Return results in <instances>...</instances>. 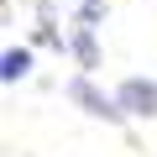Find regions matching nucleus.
<instances>
[{
    "mask_svg": "<svg viewBox=\"0 0 157 157\" xmlns=\"http://www.w3.org/2000/svg\"><path fill=\"white\" fill-rule=\"evenodd\" d=\"M115 100H121L126 115H157V84L152 78H126L115 89Z\"/></svg>",
    "mask_w": 157,
    "mask_h": 157,
    "instance_id": "f257e3e1",
    "label": "nucleus"
},
{
    "mask_svg": "<svg viewBox=\"0 0 157 157\" xmlns=\"http://www.w3.org/2000/svg\"><path fill=\"white\" fill-rule=\"evenodd\" d=\"M68 94L78 100V105H84L89 115H100V121H121L126 110H121V100H110V94H100L94 84H89V78H73V84H68Z\"/></svg>",
    "mask_w": 157,
    "mask_h": 157,
    "instance_id": "f03ea898",
    "label": "nucleus"
},
{
    "mask_svg": "<svg viewBox=\"0 0 157 157\" xmlns=\"http://www.w3.org/2000/svg\"><path fill=\"white\" fill-rule=\"evenodd\" d=\"M26 68H32V52H26V47H11V52H6V68H0V78H6V84H16V78H26Z\"/></svg>",
    "mask_w": 157,
    "mask_h": 157,
    "instance_id": "7ed1b4c3",
    "label": "nucleus"
},
{
    "mask_svg": "<svg viewBox=\"0 0 157 157\" xmlns=\"http://www.w3.org/2000/svg\"><path fill=\"white\" fill-rule=\"evenodd\" d=\"M73 52H78L84 68H94V58H100V52H94V26H78V32H73Z\"/></svg>",
    "mask_w": 157,
    "mask_h": 157,
    "instance_id": "20e7f679",
    "label": "nucleus"
}]
</instances>
